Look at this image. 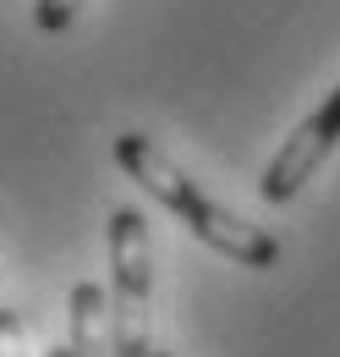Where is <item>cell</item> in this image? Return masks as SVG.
Returning <instances> with one entry per match:
<instances>
[{"label": "cell", "mask_w": 340, "mask_h": 357, "mask_svg": "<svg viewBox=\"0 0 340 357\" xmlns=\"http://www.w3.org/2000/svg\"><path fill=\"white\" fill-rule=\"evenodd\" d=\"M148 357H170V352H160V347H154V352H148Z\"/></svg>", "instance_id": "obj_8"}, {"label": "cell", "mask_w": 340, "mask_h": 357, "mask_svg": "<svg viewBox=\"0 0 340 357\" xmlns=\"http://www.w3.org/2000/svg\"><path fill=\"white\" fill-rule=\"evenodd\" d=\"M148 303H154V242L137 209L110 215V319H116V357H148Z\"/></svg>", "instance_id": "obj_2"}, {"label": "cell", "mask_w": 340, "mask_h": 357, "mask_svg": "<svg viewBox=\"0 0 340 357\" xmlns=\"http://www.w3.org/2000/svg\"><path fill=\"white\" fill-rule=\"evenodd\" d=\"M66 313H72V357H116V319H110V291L99 280H77L72 297H66Z\"/></svg>", "instance_id": "obj_4"}, {"label": "cell", "mask_w": 340, "mask_h": 357, "mask_svg": "<svg viewBox=\"0 0 340 357\" xmlns=\"http://www.w3.org/2000/svg\"><path fill=\"white\" fill-rule=\"evenodd\" d=\"M116 165H121L148 198H160V204H165V209L187 225L203 248L225 253L231 264H247V269H275V264H280V242H275V231H263V225L242 220V215H231V209H219V204H214L209 192L187 176V171H181L148 132H121V137H116Z\"/></svg>", "instance_id": "obj_1"}, {"label": "cell", "mask_w": 340, "mask_h": 357, "mask_svg": "<svg viewBox=\"0 0 340 357\" xmlns=\"http://www.w3.org/2000/svg\"><path fill=\"white\" fill-rule=\"evenodd\" d=\"M44 357H72V347H55V352H44Z\"/></svg>", "instance_id": "obj_7"}, {"label": "cell", "mask_w": 340, "mask_h": 357, "mask_svg": "<svg viewBox=\"0 0 340 357\" xmlns=\"http://www.w3.org/2000/svg\"><path fill=\"white\" fill-rule=\"evenodd\" d=\"M17 330H22V319H17L11 308H0V347H6V341H11Z\"/></svg>", "instance_id": "obj_6"}, {"label": "cell", "mask_w": 340, "mask_h": 357, "mask_svg": "<svg viewBox=\"0 0 340 357\" xmlns=\"http://www.w3.org/2000/svg\"><path fill=\"white\" fill-rule=\"evenodd\" d=\"M77 6H83V0H33V22H39V33H66L72 17H77Z\"/></svg>", "instance_id": "obj_5"}, {"label": "cell", "mask_w": 340, "mask_h": 357, "mask_svg": "<svg viewBox=\"0 0 340 357\" xmlns=\"http://www.w3.org/2000/svg\"><path fill=\"white\" fill-rule=\"evenodd\" d=\"M335 149H340V89L275 149V160H269L263 176H258V198H263V204H291L302 187L318 176V165H324Z\"/></svg>", "instance_id": "obj_3"}]
</instances>
